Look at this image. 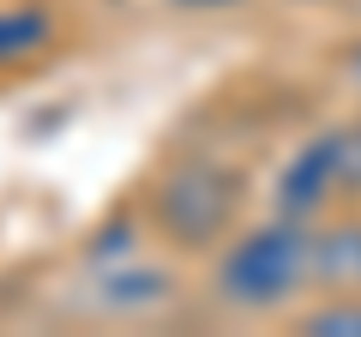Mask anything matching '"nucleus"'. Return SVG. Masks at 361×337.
<instances>
[{"label": "nucleus", "instance_id": "nucleus-1", "mask_svg": "<svg viewBox=\"0 0 361 337\" xmlns=\"http://www.w3.org/2000/svg\"><path fill=\"white\" fill-rule=\"evenodd\" d=\"M313 289V223L277 217L247 223L211 253V295L229 313H283L289 301Z\"/></svg>", "mask_w": 361, "mask_h": 337}, {"label": "nucleus", "instance_id": "nucleus-2", "mask_svg": "<svg viewBox=\"0 0 361 337\" xmlns=\"http://www.w3.org/2000/svg\"><path fill=\"white\" fill-rule=\"evenodd\" d=\"M247 211V175L217 157H180L145 193V223L180 253H217Z\"/></svg>", "mask_w": 361, "mask_h": 337}, {"label": "nucleus", "instance_id": "nucleus-4", "mask_svg": "<svg viewBox=\"0 0 361 337\" xmlns=\"http://www.w3.org/2000/svg\"><path fill=\"white\" fill-rule=\"evenodd\" d=\"M313 289L361 295V223H313Z\"/></svg>", "mask_w": 361, "mask_h": 337}, {"label": "nucleus", "instance_id": "nucleus-7", "mask_svg": "<svg viewBox=\"0 0 361 337\" xmlns=\"http://www.w3.org/2000/svg\"><path fill=\"white\" fill-rule=\"evenodd\" d=\"M180 6H229V0H180Z\"/></svg>", "mask_w": 361, "mask_h": 337}, {"label": "nucleus", "instance_id": "nucleus-6", "mask_svg": "<svg viewBox=\"0 0 361 337\" xmlns=\"http://www.w3.org/2000/svg\"><path fill=\"white\" fill-rule=\"evenodd\" d=\"M343 78H349V91L361 97V42H355L349 54H343Z\"/></svg>", "mask_w": 361, "mask_h": 337}, {"label": "nucleus", "instance_id": "nucleus-3", "mask_svg": "<svg viewBox=\"0 0 361 337\" xmlns=\"http://www.w3.org/2000/svg\"><path fill=\"white\" fill-rule=\"evenodd\" d=\"M343 193H361V127H325L277 168L271 205L319 223Z\"/></svg>", "mask_w": 361, "mask_h": 337}, {"label": "nucleus", "instance_id": "nucleus-5", "mask_svg": "<svg viewBox=\"0 0 361 337\" xmlns=\"http://www.w3.org/2000/svg\"><path fill=\"white\" fill-rule=\"evenodd\" d=\"M301 337H361V295H325L295 319Z\"/></svg>", "mask_w": 361, "mask_h": 337}]
</instances>
